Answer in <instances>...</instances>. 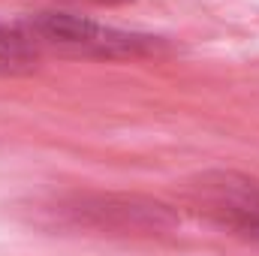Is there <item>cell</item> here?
I'll return each instance as SVG.
<instances>
[{"label": "cell", "mask_w": 259, "mask_h": 256, "mask_svg": "<svg viewBox=\"0 0 259 256\" xmlns=\"http://www.w3.org/2000/svg\"><path fill=\"white\" fill-rule=\"evenodd\" d=\"M199 205L220 226L241 238L259 241V184L241 175H208L202 178Z\"/></svg>", "instance_id": "obj_3"}, {"label": "cell", "mask_w": 259, "mask_h": 256, "mask_svg": "<svg viewBox=\"0 0 259 256\" xmlns=\"http://www.w3.org/2000/svg\"><path fill=\"white\" fill-rule=\"evenodd\" d=\"M103 3H124V0H103Z\"/></svg>", "instance_id": "obj_5"}, {"label": "cell", "mask_w": 259, "mask_h": 256, "mask_svg": "<svg viewBox=\"0 0 259 256\" xmlns=\"http://www.w3.org/2000/svg\"><path fill=\"white\" fill-rule=\"evenodd\" d=\"M18 30L36 46V49H58L66 55H84V58H136L157 49V39L127 33L118 27L97 24L81 15L69 12H33L27 15Z\"/></svg>", "instance_id": "obj_1"}, {"label": "cell", "mask_w": 259, "mask_h": 256, "mask_svg": "<svg viewBox=\"0 0 259 256\" xmlns=\"http://www.w3.org/2000/svg\"><path fill=\"white\" fill-rule=\"evenodd\" d=\"M58 211L69 226L94 229L103 235H163L178 226V214L169 205L142 196H75Z\"/></svg>", "instance_id": "obj_2"}, {"label": "cell", "mask_w": 259, "mask_h": 256, "mask_svg": "<svg viewBox=\"0 0 259 256\" xmlns=\"http://www.w3.org/2000/svg\"><path fill=\"white\" fill-rule=\"evenodd\" d=\"M39 61V49L15 27H0V75H24L33 72Z\"/></svg>", "instance_id": "obj_4"}]
</instances>
